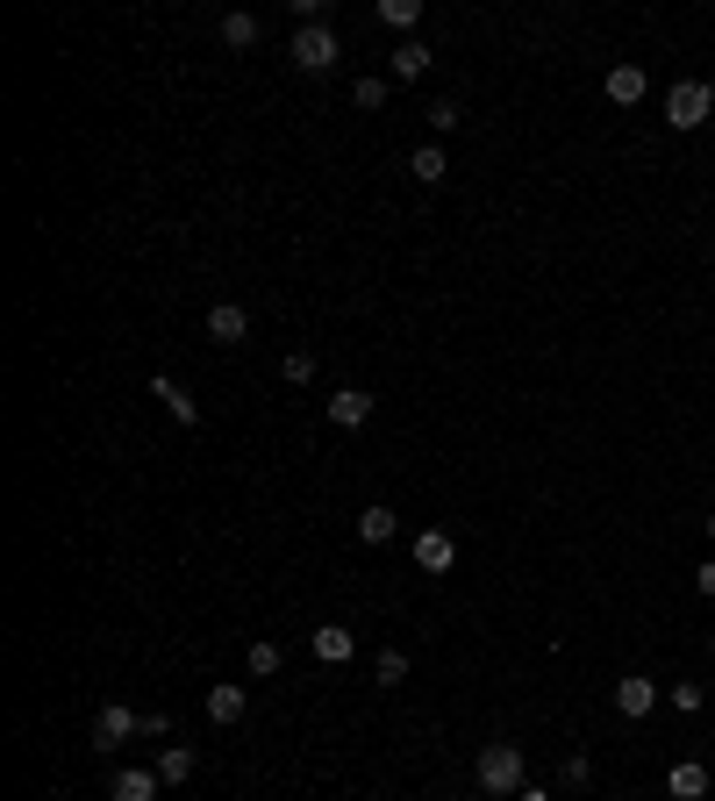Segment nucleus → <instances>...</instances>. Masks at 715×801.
Wrapping results in <instances>:
<instances>
[{
	"mask_svg": "<svg viewBox=\"0 0 715 801\" xmlns=\"http://www.w3.org/2000/svg\"><path fill=\"white\" fill-rule=\"evenodd\" d=\"M529 766H523V745H486L480 751V766H473V780H480V794L486 801H515V794H523L529 788Z\"/></svg>",
	"mask_w": 715,
	"mask_h": 801,
	"instance_id": "f257e3e1",
	"label": "nucleus"
},
{
	"mask_svg": "<svg viewBox=\"0 0 715 801\" xmlns=\"http://www.w3.org/2000/svg\"><path fill=\"white\" fill-rule=\"evenodd\" d=\"M286 57H294L301 72H337L344 65V43H337V29H329V22H301L294 43H286Z\"/></svg>",
	"mask_w": 715,
	"mask_h": 801,
	"instance_id": "f03ea898",
	"label": "nucleus"
},
{
	"mask_svg": "<svg viewBox=\"0 0 715 801\" xmlns=\"http://www.w3.org/2000/svg\"><path fill=\"white\" fill-rule=\"evenodd\" d=\"M715 115V86L708 80H673V94H665V123L673 129H702Z\"/></svg>",
	"mask_w": 715,
	"mask_h": 801,
	"instance_id": "7ed1b4c3",
	"label": "nucleus"
},
{
	"mask_svg": "<svg viewBox=\"0 0 715 801\" xmlns=\"http://www.w3.org/2000/svg\"><path fill=\"white\" fill-rule=\"evenodd\" d=\"M129 737H144V716H136L129 702H108V708L94 716V745L115 751V745H129Z\"/></svg>",
	"mask_w": 715,
	"mask_h": 801,
	"instance_id": "20e7f679",
	"label": "nucleus"
},
{
	"mask_svg": "<svg viewBox=\"0 0 715 801\" xmlns=\"http://www.w3.org/2000/svg\"><path fill=\"white\" fill-rule=\"evenodd\" d=\"M651 708H659V679H644V673H630V679H616V716H630V723H644Z\"/></svg>",
	"mask_w": 715,
	"mask_h": 801,
	"instance_id": "39448f33",
	"label": "nucleus"
},
{
	"mask_svg": "<svg viewBox=\"0 0 715 801\" xmlns=\"http://www.w3.org/2000/svg\"><path fill=\"white\" fill-rule=\"evenodd\" d=\"M329 422H337V430H365V422H372V394H365V387H337V394H329Z\"/></svg>",
	"mask_w": 715,
	"mask_h": 801,
	"instance_id": "423d86ee",
	"label": "nucleus"
},
{
	"mask_svg": "<svg viewBox=\"0 0 715 801\" xmlns=\"http://www.w3.org/2000/svg\"><path fill=\"white\" fill-rule=\"evenodd\" d=\"M308 652L323 658V666H351L358 637H351V630H344V623H323V630H315V637H308Z\"/></svg>",
	"mask_w": 715,
	"mask_h": 801,
	"instance_id": "0eeeda50",
	"label": "nucleus"
},
{
	"mask_svg": "<svg viewBox=\"0 0 715 801\" xmlns=\"http://www.w3.org/2000/svg\"><path fill=\"white\" fill-rule=\"evenodd\" d=\"M416 566L422 572H451V566H459V544H451V530H422L416 537Z\"/></svg>",
	"mask_w": 715,
	"mask_h": 801,
	"instance_id": "6e6552de",
	"label": "nucleus"
},
{
	"mask_svg": "<svg viewBox=\"0 0 715 801\" xmlns=\"http://www.w3.org/2000/svg\"><path fill=\"white\" fill-rule=\"evenodd\" d=\"M208 337L215 344H243L251 337V315H243L236 301H215V308H208Z\"/></svg>",
	"mask_w": 715,
	"mask_h": 801,
	"instance_id": "1a4fd4ad",
	"label": "nucleus"
},
{
	"mask_svg": "<svg viewBox=\"0 0 715 801\" xmlns=\"http://www.w3.org/2000/svg\"><path fill=\"white\" fill-rule=\"evenodd\" d=\"M150 394L165 401V415H172V422H201V401H193L187 387L172 380V372H158V380H150Z\"/></svg>",
	"mask_w": 715,
	"mask_h": 801,
	"instance_id": "9d476101",
	"label": "nucleus"
},
{
	"mask_svg": "<svg viewBox=\"0 0 715 801\" xmlns=\"http://www.w3.org/2000/svg\"><path fill=\"white\" fill-rule=\"evenodd\" d=\"M158 766H122L115 773V801H158Z\"/></svg>",
	"mask_w": 715,
	"mask_h": 801,
	"instance_id": "9b49d317",
	"label": "nucleus"
},
{
	"mask_svg": "<svg viewBox=\"0 0 715 801\" xmlns=\"http://www.w3.org/2000/svg\"><path fill=\"white\" fill-rule=\"evenodd\" d=\"M644 94H651L644 65H616V72H608V101H616V108H637Z\"/></svg>",
	"mask_w": 715,
	"mask_h": 801,
	"instance_id": "f8f14e48",
	"label": "nucleus"
},
{
	"mask_svg": "<svg viewBox=\"0 0 715 801\" xmlns=\"http://www.w3.org/2000/svg\"><path fill=\"white\" fill-rule=\"evenodd\" d=\"M665 788H673V801H702L708 794V766L702 759H680L673 773H665Z\"/></svg>",
	"mask_w": 715,
	"mask_h": 801,
	"instance_id": "ddd939ff",
	"label": "nucleus"
},
{
	"mask_svg": "<svg viewBox=\"0 0 715 801\" xmlns=\"http://www.w3.org/2000/svg\"><path fill=\"white\" fill-rule=\"evenodd\" d=\"M393 530H401V516H393L387 502H372V508H358V544H387Z\"/></svg>",
	"mask_w": 715,
	"mask_h": 801,
	"instance_id": "4468645a",
	"label": "nucleus"
},
{
	"mask_svg": "<svg viewBox=\"0 0 715 801\" xmlns=\"http://www.w3.org/2000/svg\"><path fill=\"white\" fill-rule=\"evenodd\" d=\"M243 708H251V694H243V687H222V679L208 687V723H243Z\"/></svg>",
	"mask_w": 715,
	"mask_h": 801,
	"instance_id": "2eb2a0df",
	"label": "nucleus"
},
{
	"mask_svg": "<svg viewBox=\"0 0 715 801\" xmlns=\"http://www.w3.org/2000/svg\"><path fill=\"white\" fill-rule=\"evenodd\" d=\"M430 43L422 36H408V43H393V80H422V72H430Z\"/></svg>",
	"mask_w": 715,
	"mask_h": 801,
	"instance_id": "dca6fc26",
	"label": "nucleus"
},
{
	"mask_svg": "<svg viewBox=\"0 0 715 801\" xmlns=\"http://www.w3.org/2000/svg\"><path fill=\"white\" fill-rule=\"evenodd\" d=\"M257 36H265V22H257V14H222V43H230V51H257Z\"/></svg>",
	"mask_w": 715,
	"mask_h": 801,
	"instance_id": "f3484780",
	"label": "nucleus"
},
{
	"mask_svg": "<svg viewBox=\"0 0 715 801\" xmlns=\"http://www.w3.org/2000/svg\"><path fill=\"white\" fill-rule=\"evenodd\" d=\"M158 780H165V788H187V780H193V751L187 745H165L158 751Z\"/></svg>",
	"mask_w": 715,
	"mask_h": 801,
	"instance_id": "a211bd4d",
	"label": "nucleus"
},
{
	"mask_svg": "<svg viewBox=\"0 0 715 801\" xmlns=\"http://www.w3.org/2000/svg\"><path fill=\"white\" fill-rule=\"evenodd\" d=\"M408 172H416L422 187H444V172H451V165H444V150H437V144H422L416 158H408Z\"/></svg>",
	"mask_w": 715,
	"mask_h": 801,
	"instance_id": "6ab92c4d",
	"label": "nucleus"
},
{
	"mask_svg": "<svg viewBox=\"0 0 715 801\" xmlns=\"http://www.w3.org/2000/svg\"><path fill=\"white\" fill-rule=\"evenodd\" d=\"M280 658H286L280 644H272V637H257L251 652H243V666H251V679H272V673H280Z\"/></svg>",
	"mask_w": 715,
	"mask_h": 801,
	"instance_id": "aec40b11",
	"label": "nucleus"
},
{
	"mask_svg": "<svg viewBox=\"0 0 715 801\" xmlns=\"http://www.w3.org/2000/svg\"><path fill=\"white\" fill-rule=\"evenodd\" d=\"M372 679H379V687H401V679H408V652H393V644H387V652L372 658Z\"/></svg>",
	"mask_w": 715,
	"mask_h": 801,
	"instance_id": "412c9836",
	"label": "nucleus"
},
{
	"mask_svg": "<svg viewBox=\"0 0 715 801\" xmlns=\"http://www.w3.org/2000/svg\"><path fill=\"white\" fill-rule=\"evenodd\" d=\"M379 22H387V29H416L422 22V0H379Z\"/></svg>",
	"mask_w": 715,
	"mask_h": 801,
	"instance_id": "4be33fe9",
	"label": "nucleus"
},
{
	"mask_svg": "<svg viewBox=\"0 0 715 801\" xmlns=\"http://www.w3.org/2000/svg\"><path fill=\"white\" fill-rule=\"evenodd\" d=\"M459 123H465V108H459V101H430V129H437V136H451Z\"/></svg>",
	"mask_w": 715,
	"mask_h": 801,
	"instance_id": "5701e85b",
	"label": "nucleus"
},
{
	"mask_svg": "<svg viewBox=\"0 0 715 801\" xmlns=\"http://www.w3.org/2000/svg\"><path fill=\"white\" fill-rule=\"evenodd\" d=\"M280 372H286L294 387H308V380H315V351H286V366H280Z\"/></svg>",
	"mask_w": 715,
	"mask_h": 801,
	"instance_id": "b1692460",
	"label": "nucleus"
},
{
	"mask_svg": "<svg viewBox=\"0 0 715 801\" xmlns=\"http://www.w3.org/2000/svg\"><path fill=\"white\" fill-rule=\"evenodd\" d=\"M351 101H358V108H387V80H358Z\"/></svg>",
	"mask_w": 715,
	"mask_h": 801,
	"instance_id": "393cba45",
	"label": "nucleus"
},
{
	"mask_svg": "<svg viewBox=\"0 0 715 801\" xmlns=\"http://www.w3.org/2000/svg\"><path fill=\"white\" fill-rule=\"evenodd\" d=\"M587 780H595V766H587L580 751H572V759H566V788H587Z\"/></svg>",
	"mask_w": 715,
	"mask_h": 801,
	"instance_id": "a878e982",
	"label": "nucleus"
},
{
	"mask_svg": "<svg viewBox=\"0 0 715 801\" xmlns=\"http://www.w3.org/2000/svg\"><path fill=\"white\" fill-rule=\"evenodd\" d=\"M694 587H702V594L715 601V558H708V566H694Z\"/></svg>",
	"mask_w": 715,
	"mask_h": 801,
	"instance_id": "bb28decb",
	"label": "nucleus"
},
{
	"mask_svg": "<svg viewBox=\"0 0 715 801\" xmlns=\"http://www.w3.org/2000/svg\"><path fill=\"white\" fill-rule=\"evenodd\" d=\"M515 801H551V794H544V788H523V794H515Z\"/></svg>",
	"mask_w": 715,
	"mask_h": 801,
	"instance_id": "cd10ccee",
	"label": "nucleus"
},
{
	"mask_svg": "<svg viewBox=\"0 0 715 801\" xmlns=\"http://www.w3.org/2000/svg\"><path fill=\"white\" fill-rule=\"evenodd\" d=\"M708 537H715V516H708Z\"/></svg>",
	"mask_w": 715,
	"mask_h": 801,
	"instance_id": "c85d7f7f",
	"label": "nucleus"
}]
</instances>
